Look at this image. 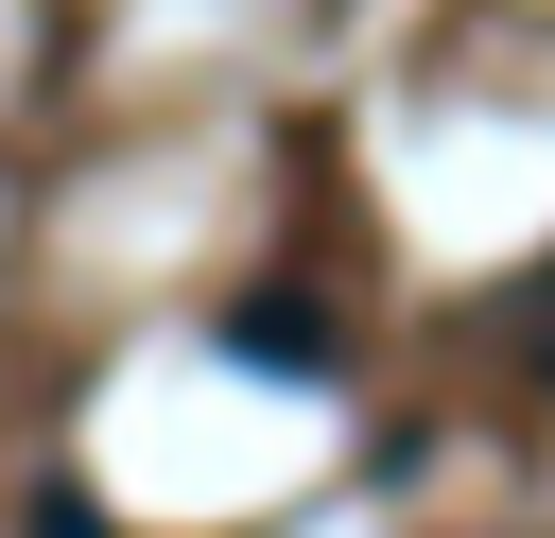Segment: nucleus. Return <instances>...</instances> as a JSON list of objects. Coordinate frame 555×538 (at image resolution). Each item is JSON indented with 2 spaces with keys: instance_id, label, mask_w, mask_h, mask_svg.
<instances>
[{
  "instance_id": "nucleus-1",
  "label": "nucleus",
  "mask_w": 555,
  "mask_h": 538,
  "mask_svg": "<svg viewBox=\"0 0 555 538\" xmlns=\"http://www.w3.org/2000/svg\"><path fill=\"white\" fill-rule=\"evenodd\" d=\"M225 364H260V382H330L347 347H330L312 295H243V312H225Z\"/></svg>"
},
{
  "instance_id": "nucleus-2",
  "label": "nucleus",
  "mask_w": 555,
  "mask_h": 538,
  "mask_svg": "<svg viewBox=\"0 0 555 538\" xmlns=\"http://www.w3.org/2000/svg\"><path fill=\"white\" fill-rule=\"evenodd\" d=\"M35 538H121V521H104L87 486H52V503H35Z\"/></svg>"
}]
</instances>
